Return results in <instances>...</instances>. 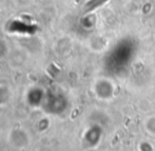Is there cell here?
<instances>
[{
    "label": "cell",
    "instance_id": "obj_1",
    "mask_svg": "<svg viewBox=\"0 0 155 151\" xmlns=\"http://www.w3.org/2000/svg\"><path fill=\"white\" fill-rule=\"evenodd\" d=\"M105 1H107V0H90V1L86 4V6H84V11H86V12H90V11L94 10L95 8L99 6L100 4H103Z\"/></svg>",
    "mask_w": 155,
    "mask_h": 151
}]
</instances>
